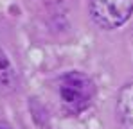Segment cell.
Segmentation results:
<instances>
[{
	"mask_svg": "<svg viewBox=\"0 0 133 129\" xmlns=\"http://www.w3.org/2000/svg\"><path fill=\"white\" fill-rule=\"evenodd\" d=\"M95 84L87 74L72 70L59 79V99L66 113L77 115L92 104Z\"/></svg>",
	"mask_w": 133,
	"mask_h": 129,
	"instance_id": "6da1fadb",
	"label": "cell"
},
{
	"mask_svg": "<svg viewBox=\"0 0 133 129\" xmlns=\"http://www.w3.org/2000/svg\"><path fill=\"white\" fill-rule=\"evenodd\" d=\"M133 0H90V15L101 29H117L130 20Z\"/></svg>",
	"mask_w": 133,
	"mask_h": 129,
	"instance_id": "7a4b0ae2",
	"label": "cell"
},
{
	"mask_svg": "<svg viewBox=\"0 0 133 129\" xmlns=\"http://www.w3.org/2000/svg\"><path fill=\"white\" fill-rule=\"evenodd\" d=\"M117 118L122 129H133V83L122 86L117 97Z\"/></svg>",
	"mask_w": 133,
	"mask_h": 129,
	"instance_id": "3957f363",
	"label": "cell"
},
{
	"mask_svg": "<svg viewBox=\"0 0 133 129\" xmlns=\"http://www.w3.org/2000/svg\"><path fill=\"white\" fill-rule=\"evenodd\" d=\"M15 83H16V75H15L13 64L7 59V56L0 50V86L5 90H11L15 88Z\"/></svg>",
	"mask_w": 133,
	"mask_h": 129,
	"instance_id": "277c9868",
	"label": "cell"
},
{
	"mask_svg": "<svg viewBox=\"0 0 133 129\" xmlns=\"http://www.w3.org/2000/svg\"><path fill=\"white\" fill-rule=\"evenodd\" d=\"M0 129H11V127H9L5 122H0Z\"/></svg>",
	"mask_w": 133,
	"mask_h": 129,
	"instance_id": "5b68a950",
	"label": "cell"
}]
</instances>
